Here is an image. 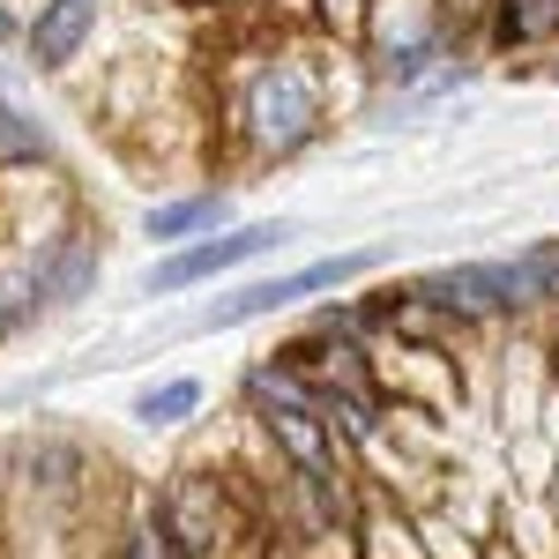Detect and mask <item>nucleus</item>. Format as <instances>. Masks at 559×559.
Masks as SVG:
<instances>
[{"label":"nucleus","mask_w":559,"mask_h":559,"mask_svg":"<svg viewBox=\"0 0 559 559\" xmlns=\"http://www.w3.org/2000/svg\"><path fill=\"white\" fill-rule=\"evenodd\" d=\"M52 157V134L31 105H15V90L0 75V173H23V165H45Z\"/></svg>","instance_id":"10"},{"label":"nucleus","mask_w":559,"mask_h":559,"mask_svg":"<svg viewBox=\"0 0 559 559\" xmlns=\"http://www.w3.org/2000/svg\"><path fill=\"white\" fill-rule=\"evenodd\" d=\"M522 269H530V284H537V299H545V313L559 306V239H537V247H522Z\"/></svg>","instance_id":"13"},{"label":"nucleus","mask_w":559,"mask_h":559,"mask_svg":"<svg viewBox=\"0 0 559 559\" xmlns=\"http://www.w3.org/2000/svg\"><path fill=\"white\" fill-rule=\"evenodd\" d=\"M366 269H373V254H329V261H306V269H292V276H261V284H239L231 299L202 306V313H194V329H202V336H216V329H239V321L292 313L299 299H313V292H336V284L366 276Z\"/></svg>","instance_id":"4"},{"label":"nucleus","mask_w":559,"mask_h":559,"mask_svg":"<svg viewBox=\"0 0 559 559\" xmlns=\"http://www.w3.org/2000/svg\"><path fill=\"white\" fill-rule=\"evenodd\" d=\"M292 231H299L292 216H261V224H224V231H210V239H187V247H165V261H150L142 292H150V299H179V292L210 284V276H224V269H239V261L276 254V247H284Z\"/></svg>","instance_id":"3"},{"label":"nucleus","mask_w":559,"mask_h":559,"mask_svg":"<svg viewBox=\"0 0 559 559\" xmlns=\"http://www.w3.org/2000/svg\"><path fill=\"white\" fill-rule=\"evenodd\" d=\"M165 559H269V508L239 463H179L157 492Z\"/></svg>","instance_id":"2"},{"label":"nucleus","mask_w":559,"mask_h":559,"mask_svg":"<svg viewBox=\"0 0 559 559\" xmlns=\"http://www.w3.org/2000/svg\"><path fill=\"white\" fill-rule=\"evenodd\" d=\"M0 45H23V15H15L8 0H0Z\"/></svg>","instance_id":"14"},{"label":"nucleus","mask_w":559,"mask_h":559,"mask_svg":"<svg viewBox=\"0 0 559 559\" xmlns=\"http://www.w3.org/2000/svg\"><path fill=\"white\" fill-rule=\"evenodd\" d=\"M552 75H559V68H552Z\"/></svg>","instance_id":"15"},{"label":"nucleus","mask_w":559,"mask_h":559,"mask_svg":"<svg viewBox=\"0 0 559 559\" xmlns=\"http://www.w3.org/2000/svg\"><path fill=\"white\" fill-rule=\"evenodd\" d=\"M112 0H38V15L23 23V52H31V75H68L90 52L97 23H105Z\"/></svg>","instance_id":"6"},{"label":"nucleus","mask_w":559,"mask_h":559,"mask_svg":"<svg viewBox=\"0 0 559 559\" xmlns=\"http://www.w3.org/2000/svg\"><path fill=\"white\" fill-rule=\"evenodd\" d=\"M485 31L492 52H530L559 38V0H485Z\"/></svg>","instance_id":"9"},{"label":"nucleus","mask_w":559,"mask_h":559,"mask_svg":"<svg viewBox=\"0 0 559 559\" xmlns=\"http://www.w3.org/2000/svg\"><path fill=\"white\" fill-rule=\"evenodd\" d=\"M231 224V194L224 187H194V194H173V202H150L142 210V239L157 247H187V239H210Z\"/></svg>","instance_id":"7"},{"label":"nucleus","mask_w":559,"mask_h":559,"mask_svg":"<svg viewBox=\"0 0 559 559\" xmlns=\"http://www.w3.org/2000/svg\"><path fill=\"white\" fill-rule=\"evenodd\" d=\"M97 276H105V224H90L75 216L52 247H38L31 261V292H38L45 313H68V306H83L97 292Z\"/></svg>","instance_id":"5"},{"label":"nucleus","mask_w":559,"mask_h":559,"mask_svg":"<svg viewBox=\"0 0 559 559\" xmlns=\"http://www.w3.org/2000/svg\"><path fill=\"white\" fill-rule=\"evenodd\" d=\"M329 128V90L306 45H269L254 52V68L224 97V134L254 157V165H284L306 142H321Z\"/></svg>","instance_id":"1"},{"label":"nucleus","mask_w":559,"mask_h":559,"mask_svg":"<svg viewBox=\"0 0 559 559\" xmlns=\"http://www.w3.org/2000/svg\"><path fill=\"white\" fill-rule=\"evenodd\" d=\"M202 403H210V381H202V373H165V381H150L128 403V418L142 432H179V426L202 418Z\"/></svg>","instance_id":"8"},{"label":"nucleus","mask_w":559,"mask_h":559,"mask_svg":"<svg viewBox=\"0 0 559 559\" xmlns=\"http://www.w3.org/2000/svg\"><path fill=\"white\" fill-rule=\"evenodd\" d=\"M350 537H358V559H426L418 522L395 515V508H366V515L350 522Z\"/></svg>","instance_id":"11"},{"label":"nucleus","mask_w":559,"mask_h":559,"mask_svg":"<svg viewBox=\"0 0 559 559\" xmlns=\"http://www.w3.org/2000/svg\"><path fill=\"white\" fill-rule=\"evenodd\" d=\"M366 8L373 0H313V31L329 45H344V52H358V38H366Z\"/></svg>","instance_id":"12"}]
</instances>
